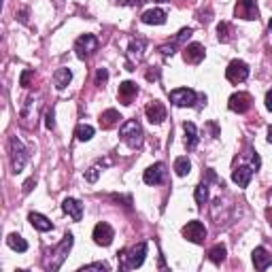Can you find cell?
Returning a JSON list of instances; mask_svg holds the SVG:
<instances>
[{
    "label": "cell",
    "instance_id": "6da1fadb",
    "mask_svg": "<svg viewBox=\"0 0 272 272\" xmlns=\"http://www.w3.org/2000/svg\"><path fill=\"white\" fill-rule=\"evenodd\" d=\"M145 255H147V242H138L132 249H121L117 253V257L121 260L119 268L121 270H134L140 268L142 262H145Z\"/></svg>",
    "mask_w": 272,
    "mask_h": 272
},
{
    "label": "cell",
    "instance_id": "7a4b0ae2",
    "mask_svg": "<svg viewBox=\"0 0 272 272\" xmlns=\"http://www.w3.org/2000/svg\"><path fill=\"white\" fill-rule=\"evenodd\" d=\"M119 138L130 149H140L142 147V128H140V123L136 119H128L119 128Z\"/></svg>",
    "mask_w": 272,
    "mask_h": 272
},
{
    "label": "cell",
    "instance_id": "3957f363",
    "mask_svg": "<svg viewBox=\"0 0 272 272\" xmlns=\"http://www.w3.org/2000/svg\"><path fill=\"white\" fill-rule=\"evenodd\" d=\"M9 149H11V164H13V173H22L26 162H28V149L24 147V142L17 138V136H11V142H9Z\"/></svg>",
    "mask_w": 272,
    "mask_h": 272
},
{
    "label": "cell",
    "instance_id": "277c9868",
    "mask_svg": "<svg viewBox=\"0 0 272 272\" xmlns=\"http://www.w3.org/2000/svg\"><path fill=\"white\" fill-rule=\"evenodd\" d=\"M70 247H73V234H66L64 238H62V242L58 247L53 249V260L47 264V268H51V270H58L62 264H64V260H66V255H68V251H70Z\"/></svg>",
    "mask_w": 272,
    "mask_h": 272
},
{
    "label": "cell",
    "instance_id": "5b68a950",
    "mask_svg": "<svg viewBox=\"0 0 272 272\" xmlns=\"http://www.w3.org/2000/svg\"><path fill=\"white\" fill-rule=\"evenodd\" d=\"M196 100H198V94L190 88H179L170 92V102L175 107H196Z\"/></svg>",
    "mask_w": 272,
    "mask_h": 272
},
{
    "label": "cell",
    "instance_id": "8992f818",
    "mask_svg": "<svg viewBox=\"0 0 272 272\" xmlns=\"http://www.w3.org/2000/svg\"><path fill=\"white\" fill-rule=\"evenodd\" d=\"M96 49H98V38H96L94 34H83V36H79L77 43H75V51H77V55H79L81 60L90 58V55H92Z\"/></svg>",
    "mask_w": 272,
    "mask_h": 272
},
{
    "label": "cell",
    "instance_id": "52a82bcc",
    "mask_svg": "<svg viewBox=\"0 0 272 272\" xmlns=\"http://www.w3.org/2000/svg\"><path fill=\"white\" fill-rule=\"evenodd\" d=\"M225 77L230 83H242V81H247L249 77V66L242 62V60H232L230 66L225 68Z\"/></svg>",
    "mask_w": 272,
    "mask_h": 272
},
{
    "label": "cell",
    "instance_id": "ba28073f",
    "mask_svg": "<svg viewBox=\"0 0 272 272\" xmlns=\"http://www.w3.org/2000/svg\"><path fill=\"white\" fill-rule=\"evenodd\" d=\"M183 236L190 242H196V245H202L206 240V227L200 221H187V225L183 227Z\"/></svg>",
    "mask_w": 272,
    "mask_h": 272
},
{
    "label": "cell",
    "instance_id": "9c48e42d",
    "mask_svg": "<svg viewBox=\"0 0 272 272\" xmlns=\"http://www.w3.org/2000/svg\"><path fill=\"white\" fill-rule=\"evenodd\" d=\"M92 238H94L96 245L109 247L111 242H113V238H115V232H113V227H111L107 221H100V223H96V227H94Z\"/></svg>",
    "mask_w": 272,
    "mask_h": 272
},
{
    "label": "cell",
    "instance_id": "30bf717a",
    "mask_svg": "<svg viewBox=\"0 0 272 272\" xmlns=\"http://www.w3.org/2000/svg\"><path fill=\"white\" fill-rule=\"evenodd\" d=\"M192 34H194V30H192V28H183V30H181V32H179V34H177L173 40H168L166 45H160V49H157V51H160V53L164 55V58H170V55L175 53V49H177L179 45H183V43L187 40Z\"/></svg>",
    "mask_w": 272,
    "mask_h": 272
},
{
    "label": "cell",
    "instance_id": "8fae6325",
    "mask_svg": "<svg viewBox=\"0 0 272 272\" xmlns=\"http://www.w3.org/2000/svg\"><path fill=\"white\" fill-rule=\"evenodd\" d=\"M145 47H147V40L142 36H136V38L130 40V47H128V58H130V62H128V70H134L132 64L142 60V55H145Z\"/></svg>",
    "mask_w": 272,
    "mask_h": 272
},
{
    "label": "cell",
    "instance_id": "7c38bea8",
    "mask_svg": "<svg viewBox=\"0 0 272 272\" xmlns=\"http://www.w3.org/2000/svg\"><path fill=\"white\" fill-rule=\"evenodd\" d=\"M234 15L240 17V19H247V22H253L260 17V11H257L253 0H238L236 7H234Z\"/></svg>",
    "mask_w": 272,
    "mask_h": 272
},
{
    "label": "cell",
    "instance_id": "4fadbf2b",
    "mask_svg": "<svg viewBox=\"0 0 272 272\" xmlns=\"http://www.w3.org/2000/svg\"><path fill=\"white\" fill-rule=\"evenodd\" d=\"M227 107H230V111L238 113V115H242V113H247L251 109V96L247 92H238V94H232L230 100H227Z\"/></svg>",
    "mask_w": 272,
    "mask_h": 272
},
{
    "label": "cell",
    "instance_id": "5bb4252c",
    "mask_svg": "<svg viewBox=\"0 0 272 272\" xmlns=\"http://www.w3.org/2000/svg\"><path fill=\"white\" fill-rule=\"evenodd\" d=\"M164 179H166V166L162 162L149 166L145 170V175H142V181L147 185H160V183H164Z\"/></svg>",
    "mask_w": 272,
    "mask_h": 272
},
{
    "label": "cell",
    "instance_id": "9a60e30c",
    "mask_svg": "<svg viewBox=\"0 0 272 272\" xmlns=\"http://www.w3.org/2000/svg\"><path fill=\"white\" fill-rule=\"evenodd\" d=\"M183 60L187 64H200L204 60V47L200 43H192V45L183 47Z\"/></svg>",
    "mask_w": 272,
    "mask_h": 272
},
{
    "label": "cell",
    "instance_id": "2e32d148",
    "mask_svg": "<svg viewBox=\"0 0 272 272\" xmlns=\"http://www.w3.org/2000/svg\"><path fill=\"white\" fill-rule=\"evenodd\" d=\"M145 113H147V119H149L151 123H162V121L166 119V109H164L162 102H157V100H153V102L147 104Z\"/></svg>",
    "mask_w": 272,
    "mask_h": 272
},
{
    "label": "cell",
    "instance_id": "e0dca14e",
    "mask_svg": "<svg viewBox=\"0 0 272 272\" xmlns=\"http://www.w3.org/2000/svg\"><path fill=\"white\" fill-rule=\"evenodd\" d=\"M251 177H253V166H236L232 173V181L238 187H247L251 183Z\"/></svg>",
    "mask_w": 272,
    "mask_h": 272
},
{
    "label": "cell",
    "instance_id": "ac0fdd59",
    "mask_svg": "<svg viewBox=\"0 0 272 272\" xmlns=\"http://www.w3.org/2000/svg\"><path fill=\"white\" fill-rule=\"evenodd\" d=\"M136 94H138V85L132 83V81H123L119 85V90H117V96H119V100L123 104H132V100H134Z\"/></svg>",
    "mask_w": 272,
    "mask_h": 272
},
{
    "label": "cell",
    "instance_id": "d6986e66",
    "mask_svg": "<svg viewBox=\"0 0 272 272\" xmlns=\"http://www.w3.org/2000/svg\"><path fill=\"white\" fill-rule=\"evenodd\" d=\"M251 257H253V266H255L257 270H266V268L272 264V255H270L264 247H255Z\"/></svg>",
    "mask_w": 272,
    "mask_h": 272
},
{
    "label": "cell",
    "instance_id": "ffe728a7",
    "mask_svg": "<svg viewBox=\"0 0 272 272\" xmlns=\"http://www.w3.org/2000/svg\"><path fill=\"white\" fill-rule=\"evenodd\" d=\"M62 208H64V213L70 215V217H73L75 221H81V217H83V204L79 202V200L66 198L64 202H62Z\"/></svg>",
    "mask_w": 272,
    "mask_h": 272
},
{
    "label": "cell",
    "instance_id": "44dd1931",
    "mask_svg": "<svg viewBox=\"0 0 272 272\" xmlns=\"http://www.w3.org/2000/svg\"><path fill=\"white\" fill-rule=\"evenodd\" d=\"M140 22L149 24V26H162L166 22V11H162V9H149V11L142 13Z\"/></svg>",
    "mask_w": 272,
    "mask_h": 272
},
{
    "label": "cell",
    "instance_id": "7402d4cb",
    "mask_svg": "<svg viewBox=\"0 0 272 272\" xmlns=\"http://www.w3.org/2000/svg\"><path fill=\"white\" fill-rule=\"evenodd\" d=\"M119 121H121V115H119V111H115V109H109V111H104L102 115H100V128H102V130H111V128L119 125Z\"/></svg>",
    "mask_w": 272,
    "mask_h": 272
},
{
    "label": "cell",
    "instance_id": "603a6c76",
    "mask_svg": "<svg viewBox=\"0 0 272 272\" xmlns=\"http://www.w3.org/2000/svg\"><path fill=\"white\" fill-rule=\"evenodd\" d=\"M183 132H185V147H187V149H196L198 147V140H200L198 128L192 121H185L183 123Z\"/></svg>",
    "mask_w": 272,
    "mask_h": 272
},
{
    "label": "cell",
    "instance_id": "cb8c5ba5",
    "mask_svg": "<svg viewBox=\"0 0 272 272\" xmlns=\"http://www.w3.org/2000/svg\"><path fill=\"white\" fill-rule=\"evenodd\" d=\"M28 221H30L32 227H36L38 232H49V230H53V223L45 217V215H40V213H30V215H28Z\"/></svg>",
    "mask_w": 272,
    "mask_h": 272
},
{
    "label": "cell",
    "instance_id": "d4e9b609",
    "mask_svg": "<svg viewBox=\"0 0 272 272\" xmlns=\"http://www.w3.org/2000/svg\"><path fill=\"white\" fill-rule=\"evenodd\" d=\"M70 81H73V73H70V68H58L53 73V85L58 90H66Z\"/></svg>",
    "mask_w": 272,
    "mask_h": 272
},
{
    "label": "cell",
    "instance_id": "484cf974",
    "mask_svg": "<svg viewBox=\"0 0 272 272\" xmlns=\"http://www.w3.org/2000/svg\"><path fill=\"white\" fill-rule=\"evenodd\" d=\"M7 245H9L13 251H17V253H26V251H28V242H26L19 234H9V236H7Z\"/></svg>",
    "mask_w": 272,
    "mask_h": 272
},
{
    "label": "cell",
    "instance_id": "4316f807",
    "mask_svg": "<svg viewBox=\"0 0 272 272\" xmlns=\"http://www.w3.org/2000/svg\"><path fill=\"white\" fill-rule=\"evenodd\" d=\"M190 170H192V162L187 160V157H177L175 160V173L179 177H187Z\"/></svg>",
    "mask_w": 272,
    "mask_h": 272
},
{
    "label": "cell",
    "instance_id": "83f0119b",
    "mask_svg": "<svg viewBox=\"0 0 272 272\" xmlns=\"http://www.w3.org/2000/svg\"><path fill=\"white\" fill-rule=\"evenodd\" d=\"M206 200H208V181H202L196 187V204L198 206H204Z\"/></svg>",
    "mask_w": 272,
    "mask_h": 272
},
{
    "label": "cell",
    "instance_id": "f1b7e54d",
    "mask_svg": "<svg viewBox=\"0 0 272 272\" xmlns=\"http://www.w3.org/2000/svg\"><path fill=\"white\" fill-rule=\"evenodd\" d=\"M217 38H219L221 43H230V40H232V26L227 24V22H221V24L217 26Z\"/></svg>",
    "mask_w": 272,
    "mask_h": 272
},
{
    "label": "cell",
    "instance_id": "f546056e",
    "mask_svg": "<svg viewBox=\"0 0 272 272\" xmlns=\"http://www.w3.org/2000/svg\"><path fill=\"white\" fill-rule=\"evenodd\" d=\"M208 260L213 264H221L225 260V247L223 245H215L211 251H208Z\"/></svg>",
    "mask_w": 272,
    "mask_h": 272
},
{
    "label": "cell",
    "instance_id": "4dcf8cb0",
    "mask_svg": "<svg viewBox=\"0 0 272 272\" xmlns=\"http://www.w3.org/2000/svg\"><path fill=\"white\" fill-rule=\"evenodd\" d=\"M75 136H77V140H92V136H94V128L88 125V123H81V125H77Z\"/></svg>",
    "mask_w": 272,
    "mask_h": 272
},
{
    "label": "cell",
    "instance_id": "1f68e13d",
    "mask_svg": "<svg viewBox=\"0 0 272 272\" xmlns=\"http://www.w3.org/2000/svg\"><path fill=\"white\" fill-rule=\"evenodd\" d=\"M98 177H100V166H92V168L85 170V181L88 183H96Z\"/></svg>",
    "mask_w": 272,
    "mask_h": 272
},
{
    "label": "cell",
    "instance_id": "d6a6232c",
    "mask_svg": "<svg viewBox=\"0 0 272 272\" xmlns=\"http://www.w3.org/2000/svg\"><path fill=\"white\" fill-rule=\"evenodd\" d=\"M34 79V70H24L19 77V85L22 88H30V81Z\"/></svg>",
    "mask_w": 272,
    "mask_h": 272
},
{
    "label": "cell",
    "instance_id": "836d02e7",
    "mask_svg": "<svg viewBox=\"0 0 272 272\" xmlns=\"http://www.w3.org/2000/svg\"><path fill=\"white\" fill-rule=\"evenodd\" d=\"M88 270H109V264L107 262H94V264H88V266L81 268V272H88Z\"/></svg>",
    "mask_w": 272,
    "mask_h": 272
},
{
    "label": "cell",
    "instance_id": "e575fe53",
    "mask_svg": "<svg viewBox=\"0 0 272 272\" xmlns=\"http://www.w3.org/2000/svg\"><path fill=\"white\" fill-rule=\"evenodd\" d=\"M109 81V70L107 68H98L96 73V85H104Z\"/></svg>",
    "mask_w": 272,
    "mask_h": 272
},
{
    "label": "cell",
    "instance_id": "d590c367",
    "mask_svg": "<svg viewBox=\"0 0 272 272\" xmlns=\"http://www.w3.org/2000/svg\"><path fill=\"white\" fill-rule=\"evenodd\" d=\"M45 125H47V130H53V128H55V113H53V109L47 111V115H45Z\"/></svg>",
    "mask_w": 272,
    "mask_h": 272
},
{
    "label": "cell",
    "instance_id": "8d00e7d4",
    "mask_svg": "<svg viewBox=\"0 0 272 272\" xmlns=\"http://www.w3.org/2000/svg\"><path fill=\"white\" fill-rule=\"evenodd\" d=\"M36 185V179H28L26 183H24V194H28V192H32V187Z\"/></svg>",
    "mask_w": 272,
    "mask_h": 272
},
{
    "label": "cell",
    "instance_id": "74e56055",
    "mask_svg": "<svg viewBox=\"0 0 272 272\" xmlns=\"http://www.w3.org/2000/svg\"><path fill=\"white\" fill-rule=\"evenodd\" d=\"M17 17H19V22H22V24H28V9H22Z\"/></svg>",
    "mask_w": 272,
    "mask_h": 272
},
{
    "label": "cell",
    "instance_id": "f35d334b",
    "mask_svg": "<svg viewBox=\"0 0 272 272\" xmlns=\"http://www.w3.org/2000/svg\"><path fill=\"white\" fill-rule=\"evenodd\" d=\"M266 109H268V111L272 113V90H270V92L266 94Z\"/></svg>",
    "mask_w": 272,
    "mask_h": 272
},
{
    "label": "cell",
    "instance_id": "ab89813d",
    "mask_svg": "<svg viewBox=\"0 0 272 272\" xmlns=\"http://www.w3.org/2000/svg\"><path fill=\"white\" fill-rule=\"evenodd\" d=\"M111 164H113L111 157H104V160H98V166H111Z\"/></svg>",
    "mask_w": 272,
    "mask_h": 272
},
{
    "label": "cell",
    "instance_id": "60d3db41",
    "mask_svg": "<svg viewBox=\"0 0 272 272\" xmlns=\"http://www.w3.org/2000/svg\"><path fill=\"white\" fill-rule=\"evenodd\" d=\"M268 142L272 145V125H268Z\"/></svg>",
    "mask_w": 272,
    "mask_h": 272
},
{
    "label": "cell",
    "instance_id": "b9f144b4",
    "mask_svg": "<svg viewBox=\"0 0 272 272\" xmlns=\"http://www.w3.org/2000/svg\"><path fill=\"white\" fill-rule=\"evenodd\" d=\"M145 0H130V5H142Z\"/></svg>",
    "mask_w": 272,
    "mask_h": 272
},
{
    "label": "cell",
    "instance_id": "7bdbcfd3",
    "mask_svg": "<svg viewBox=\"0 0 272 272\" xmlns=\"http://www.w3.org/2000/svg\"><path fill=\"white\" fill-rule=\"evenodd\" d=\"M268 30L272 32V17H270V22H268Z\"/></svg>",
    "mask_w": 272,
    "mask_h": 272
},
{
    "label": "cell",
    "instance_id": "ee69618b",
    "mask_svg": "<svg viewBox=\"0 0 272 272\" xmlns=\"http://www.w3.org/2000/svg\"><path fill=\"white\" fill-rule=\"evenodd\" d=\"M157 3H170V0H157Z\"/></svg>",
    "mask_w": 272,
    "mask_h": 272
},
{
    "label": "cell",
    "instance_id": "f6af8a7d",
    "mask_svg": "<svg viewBox=\"0 0 272 272\" xmlns=\"http://www.w3.org/2000/svg\"><path fill=\"white\" fill-rule=\"evenodd\" d=\"M187 3H192V0H187Z\"/></svg>",
    "mask_w": 272,
    "mask_h": 272
}]
</instances>
